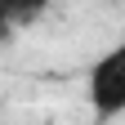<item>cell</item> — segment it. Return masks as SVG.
I'll use <instances>...</instances> for the list:
<instances>
[{"label": "cell", "instance_id": "6da1fadb", "mask_svg": "<svg viewBox=\"0 0 125 125\" xmlns=\"http://www.w3.org/2000/svg\"><path fill=\"white\" fill-rule=\"evenodd\" d=\"M89 107L98 121H116L125 112V40L89 67Z\"/></svg>", "mask_w": 125, "mask_h": 125}, {"label": "cell", "instance_id": "7a4b0ae2", "mask_svg": "<svg viewBox=\"0 0 125 125\" xmlns=\"http://www.w3.org/2000/svg\"><path fill=\"white\" fill-rule=\"evenodd\" d=\"M45 9H49V0H0V22L9 31H18L27 22H36Z\"/></svg>", "mask_w": 125, "mask_h": 125}]
</instances>
